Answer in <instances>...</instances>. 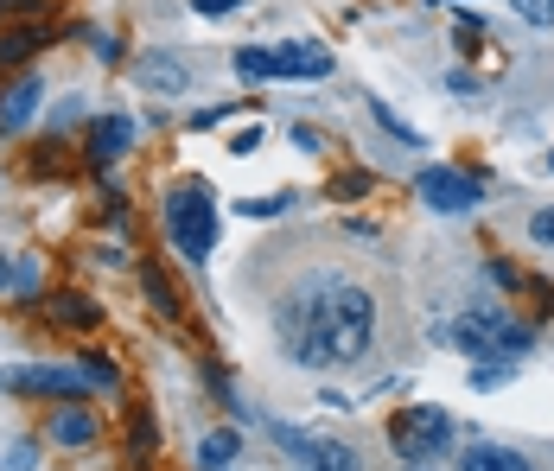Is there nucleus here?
Masks as SVG:
<instances>
[{
  "instance_id": "f257e3e1",
  "label": "nucleus",
  "mask_w": 554,
  "mask_h": 471,
  "mask_svg": "<svg viewBox=\"0 0 554 471\" xmlns=\"http://www.w3.org/2000/svg\"><path fill=\"white\" fill-rule=\"evenodd\" d=\"M281 351L306 370H332V363H357L376 338V300L344 274H313L300 281L274 312Z\"/></svg>"
},
{
  "instance_id": "f03ea898",
  "label": "nucleus",
  "mask_w": 554,
  "mask_h": 471,
  "mask_svg": "<svg viewBox=\"0 0 554 471\" xmlns=\"http://www.w3.org/2000/svg\"><path fill=\"white\" fill-rule=\"evenodd\" d=\"M166 236H172V249H179L185 261H204L217 249V204H211V191H204L198 179L166 191Z\"/></svg>"
},
{
  "instance_id": "7ed1b4c3",
  "label": "nucleus",
  "mask_w": 554,
  "mask_h": 471,
  "mask_svg": "<svg viewBox=\"0 0 554 471\" xmlns=\"http://www.w3.org/2000/svg\"><path fill=\"white\" fill-rule=\"evenodd\" d=\"M236 77L242 83H268V77H332V51H325V45H313V39H293V45H242L236 51Z\"/></svg>"
},
{
  "instance_id": "20e7f679",
  "label": "nucleus",
  "mask_w": 554,
  "mask_h": 471,
  "mask_svg": "<svg viewBox=\"0 0 554 471\" xmlns=\"http://www.w3.org/2000/svg\"><path fill=\"white\" fill-rule=\"evenodd\" d=\"M446 338H453L465 357H523V351H529V331H523V325H510L497 306L459 312V319L446 325Z\"/></svg>"
},
{
  "instance_id": "39448f33",
  "label": "nucleus",
  "mask_w": 554,
  "mask_h": 471,
  "mask_svg": "<svg viewBox=\"0 0 554 471\" xmlns=\"http://www.w3.org/2000/svg\"><path fill=\"white\" fill-rule=\"evenodd\" d=\"M389 446L402 452V459H414V465L440 459V452L453 446V414L434 408V401H414V408H402L389 421Z\"/></svg>"
},
{
  "instance_id": "423d86ee",
  "label": "nucleus",
  "mask_w": 554,
  "mask_h": 471,
  "mask_svg": "<svg viewBox=\"0 0 554 471\" xmlns=\"http://www.w3.org/2000/svg\"><path fill=\"white\" fill-rule=\"evenodd\" d=\"M414 191H421V204L440 211V217H465V211L484 204V185L472 179V172H459V166H427L421 179H414Z\"/></svg>"
},
{
  "instance_id": "0eeeda50",
  "label": "nucleus",
  "mask_w": 554,
  "mask_h": 471,
  "mask_svg": "<svg viewBox=\"0 0 554 471\" xmlns=\"http://www.w3.org/2000/svg\"><path fill=\"white\" fill-rule=\"evenodd\" d=\"M0 389H32V395H83L90 376L64 363H32V370H0Z\"/></svg>"
},
{
  "instance_id": "6e6552de",
  "label": "nucleus",
  "mask_w": 554,
  "mask_h": 471,
  "mask_svg": "<svg viewBox=\"0 0 554 471\" xmlns=\"http://www.w3.org/2000/svg\"><path fill=\"white\" fill-rule=\"evenodd\" d=\"M134 83H141V90H153V96H179L185 83H192V71H185L179 58H166V51H147V58L134 64Z\"/></svg>"
},
{
  "instance_id": "1a4fd4ad",
  "label": "nucleus",
  "mask_w": 554,
  "mask_h": 471,
  "mask_svg": "<svg viewBox=\"0 0 554 471\" xmlns=\"http://www.w3.org/2000/svg\"><path fill=\"white\" fill-rule=\"evenodd\" d=\"M128 147H134V121L128 115H102L96 128H90V160L96 166H115Z\"/></svg>"
},
{
  "instance_id": "9d476101",
  "label": "nucleus",
  "mask_w": 554,
  "mask_h": 471,
  "mask_svg": "<svg viewBox=\"0 0 554 471\" xmlns=\"http://www.w3.org/2000/svg\"><path fill=\"white\" fill-rule=\"evenodd\" d=\"M293 465L300 471H357V452L344 440H313V433H306L300 452H293Z\"/></svg>"
},
{
  "instance_id": "9b49d317",
  "label": "nucleus",
  "mask_w": 554,
  "mask_h": 471,
  "mask_svg": "<svg viewBox=\"0 0 554 471\" xmlns=\"http://www.w3.org/2000/svg\"><path fill=\"white\" fill-rule=\"evenodd\" d=\"M39 96H45V83L39 77H20L7 96H0V134H20L26 121H32V109H39Z\"/></svg>"
},
{
  "instance_id": "f8f14e48",
  "label": "nucleus",
  "mask_w": 554,
  "mask_h": 471,
  "mask_svg": "<svg viewBox=\"0 0 554 471\" xmlns=\"http://www.w3.org/2000/svg\"><path fill=\"white\" fill-rule=\"evenodd\" d=\"M459 471H535L523 452H510V446H472L459 459Z\"/></svg>"
},
{
  "instance_id": "ddd939ff",
  "label": "nucleus",
  "mask_w": 554,
  "mask_h": 471,
  "mask_svg": "<svg viewBox=\"0 0 554 471\" xmlns=\"http://www.w3.org/2000/svg\"><path fill=\"white\" fill-rule=\"evenodd\" d=\"M242 452V433L236 427H217V433H204V446H198V465L204 471H230V459Z\"/></svg>"
},
{
  "instance_id": "4468645a",
  "label": "nucleus",
  "mask_w": 554,
  "mask_h": 471,
  "mask_svg": "<svg viewBox=\"0 0 554 471\" xmlns=\"http://www.w3.org/2000/svg\"><path fill=\"white\" fill-rule=\"evenodd\" d=\"M51 440H58V446H83V440H96V414H90V408H64L58 421H51Z\"/></svg>"
},
{
  "instance_id": "2eb2a0df",
  "label": "nucleus",
  "mask_w": 554,
  "mask_h": 471,
  "mask_svg": "<svg viewBox=\"0 0 554 471\" xmlns=\"http://www.w3.org/2000/svg\"><path fill=\"white\" fill-rule=\"evenodd\" d=\"M26 51H39V32H0V64H20Z\"/></svg>"
},
{
  "instance_id": "dca6fc26",
  "label": "nucleus",
  "mask_w": 554,
  "mask_h": 471,
  "mask_svg": "<svg viewBox=\"0 0 554 471\" xmlns=\"http://www.w3.org/2000/svg\"><path fill=\"white\" fill-rule=\"evenodd\" d=\"M58 325H96V306L90 300H77V293H64V300H58Z\"/></svg>"
},
{
  "instance_id": "f3484780",
  "label": "nucleus",
  "mask_w": 554,
  "mask_h": 471,
  "mask_svg": "<svg viewBox=\"0 0 554 471\" xmlns=\"http://www.w3.org/2000/svg\"><path fill=\"white\" fill-rule=\"evenodd\" d=\"M141 281H147V293H153V306H160V312H166V319H172V312H179V300H172V287H166V274H160V268H153V261H147V268H141Z\"/></svg>"
},
{
  "instance_id": "a211bd4d",
  "label": "nucleus",
  "mask_w": 554,
  "mask_h": 471,
  "mask_svg": "<svg viewBox=\"0 0 554 471\" xmlns=\"http://www.w3.org/2000/svg\"><path fill=\"white\" fill-rule=\"evenodd\" d=\"M370 109H376V121H383V128L395 134V141H408V147H421V134H414V128H408V121H402V115H395V109H389V102H370Z\"/></svg>"
},
{
  "instance_id": "6ab92c4d",
  "label": "nucleus",
  "mask_w": 554,
  "mask_h": 471,
  "mask_svg": "<svg viewBox=\"0 0 554 471\" xmlns=\"http://www.w3.org/2000/svg\"><path fill=\"white\" fill-rule=\"evenodd\" d=\"M516 13H523L529 26H554V0H510Z\"/></svg>"
},
{
  "instance_id": "aec40b11",
  "label": "nucleus",
  "mask_w": 554,
  "mask_h": 471,
  "mask_svg": "<svg viewBox=\"0 0 554 471\" xmlns=\"http://www.w3.org/2000/svg\"><path fill=\"white\" fill-rule=\"evenodd\" d=\"M83 376H90V389H115V363H102V357H83Z\"/></svg>"
},
{
  "instance_id": "412c9836",
  "label": "nucleus",
  "mask_w": 554,
  "mask_h": 471,
  "mask_svg": "<svg viewBox=\"0 0 554 471\" xmlns=\"http://www.w3.org/2000/svg\"><path fill=\"white\" fill-rule=\"evenodd\" d=\"M32 465H39V446H32V440H20L7 459H0V471H32Z\"/></svg>"
},
{
  "instance_id": "4be33fe9",
  "label": "nucleus",
  "mask_w": 554,
  "mask_h": 471,
  "mask_svg": "<svg viewBox=\"0 0 554 471\" xmlns=\"http://www.w3.org/2000/svg\"><path fill=\"white\" fill-rule=\"evenodd\" d=\"M236 211H242V217H281V211H287V198H242Z\"/></svg>"
},
{
  "instance_id": "5701e85b",
  "label": "nucleus",
  "mask_w": 554,
  "mask_h": 471,
  "mask_svg": "<svg viewBox=\"0 0 554 471\" xmlns=\"http://www.w3.org/2000/svg\"><path fill=\"white\" fill-rule=\"evenodd\" d=\"M529 236L542 242V249H554V211H535V217H529Z\"/></svg>"
},
{
  "instance_id": "b1692460",
  "label": "nucleus",
  "mask_w": 554,
  "mask_h": 471,
  "mask_svg": "<svg viewBox=\"0 0 554 471\" xmlns=\"http://www.w3.org/2000/svg\"><path fill=\"white\" fill-rule=\"evenodd\" d=\"M242 0H192V13H204V20H223V13H236Z\"/></svg>"
},
{
  "instance_id": "393cba45",
  "label": "nucleus",
  "mask_w": 554,
  "mask_h": 471,
  "mask_svg": "<svg viewBox=\"0 0 554 471\" xmlns=\"http://www.w3.org/2000/svg\"><path fill=\"white\" fill-rule=\"evenodd\" d=\"M255 147H262V128H255V121H249V128H242L236 141H230V153H255Z\"/></svg>"
},
{
  "instance_id": "a878e982",
  "label": "nucleus",
  "mask_w": 554,
  "mask_h": 471,
  "mask_svg": "<svg viewBox=\"0 0 554 471\" xmlns=\"http://www.w3.org/2000/svg\"><path fill=\"white\" fill-rule=\"evenodd\" d=\"M223 115H230V102H223V109H198V115H192V134H204V128H217Z\"/></svg>"
},
{
  "instance_id": "bb28decb",
  "label": "nucleus",
  "mask_w": 554,
  "mask_h": 471,
  "mask_svg": "<svg viewBox=\"0 0 554 471\" xmlns=\"http://www.w3.org/2000/svg\"><path fill=\"white\" fill-rule=\"evenodd\" d=\"M13 7H20V0H0V20H7V13H13Z\"/></svg>"
},
{
  "instance_id": "cd10ccee",
  "label": "nucleus",
  "mask_w": 554,
  "mask_h": 471,
  "mask_svg": "<svg viewBox=\"0 0 554 471\" xmlns=\"http://www.w3.org/2000/svg\"><path fill=\"white\" fill-rule=\"evenodd\" d=\"M427 7H465V0H427Z\"/></svg>"
},
{
  "instance_id": "c85d7f7f",
  "label": "nucleus",
  "mask_w": 554,
  "mask_h": 471,
  "mask_svg": "<svg viewBox=\"0 0 554 471\" xmlns=\"http://www.w3.org/2000/svg\"><path fill=\"white\" fill-rule=\"evenodd\" d=\"M0 287H7V261H0Z\"/></svg>"
},
{
  "instance_id": "c756f323",
  "label": "nucleus",
  "mask_w": 554,
  "mask_h": 471,
  "mask_svg": "<svg viewBox=\"0 0 554 471\" xmlns=\"http://www.w3.org/2000/svg\"><path fill=\"white\" fill-rule=\"evenodd\" d=\"M408 471H434V465H408Z\"/></svg>"
},
{
  "instance_id": "7c9ffc66",
  "label": "nucleus",
  "mask_w": 554,
  "mask_h": 471,
  "mask_svg": "<svg viewBox=\"0 0 554 471\" xmlns=\"http://www.w3.org/2000/svg\"><path fill=\"white\" fill-rule=\"evenodd\" d=\"M548 172H554V153H548Z\"/></svg>"
}]
</instances>
